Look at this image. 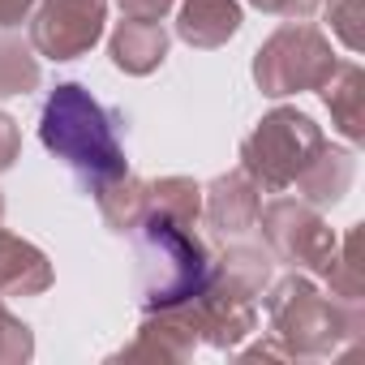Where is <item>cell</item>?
<instances>
[{"label": "cell", "mask_w": 365, "mask_h": 365, "mask_svg": "<svg viewBox=\"0 0 365 365\" xmlns=\"http://www.w3.org/2000/svg\"><path fill=\"white\" fill-rule=\"evenodd\" d=\"M258 224H262L267 245L284 262H292L301 271H314V275L327 271V262L339 245L335 232L327 228V220L309 202H297V198H275L267 211H258Z\"/></svg>", "instance_id": "cell-6"}, {"label": "cell", "mask_w": 365, "mask_h": 365, "mask_svg": "<svg viewBox=\"0 0 365 365\" xmlns=\"http://www.w3.org/2000/svg\"><path fill=\"white\" fill-rule=\"evenodd\" d=\"M327 18L348 52L365 48V0H327Z\"/></svg>", "instance_id": "cell-18"}, {"label": "cell", "mask_w": 365, "mask_h": 365, "mask_svg": "<svg viewBox=\"0 0 365 365\" xmlns=\"http://www.w3.org/2000/svg\"><path fill=\"white\" fill-rule=\"evenodd\" d=\"M52 284V262L31 241L0 228V297H39Z\"/></svg>", "instance_id": "cell-9"}, {"label": "cell", "mask_w": 365, "mask_h": 365, "mask_svg": "<svg viewBox=\"0 0 365 365\" xmlns=\"http://www.w3.org/2000/svg\"><path fill=\"white\" fill-rule=\"evenodd\" d=\"M258 211H262V198H258V185H254V176L245 168L237 172H224L211 180V190H207V224L224 237H241L250 228H258Z\"/></svg>", "instance_id": "cell-8"}, {"label": "cell", "mask_w": 365, "mask_h": 365, "mask_svg": "<svg viewBox=\"0 0 365 365\" xmlns=\"http://www.w3.org/2000/svg\"><path fill=\"white\" fill-rule=\"evenodd\" d=\"M108 18V0H39V14L31 22V43L48 61H78L86 56Z\"/></svg>", "instance_id": "cell-7"}, {"label": "cell", "mask_w": 365, "mask_h": 365, "mask_svg": "<svg viewBox=\"0 0 365 365\" xmlns=\"http://www.w3.org/2000/svg\"><path fill=\"white\" fill-rule=\"evenodd\" d=\"M39 5V0H0V31H14L31 18V9Z\"/></svg>", "instance_id": "cell-22"}, {"label": "cell", "mask_w": 365, "mask_h": 365, "mask_svg": "<svg viewBox=\"0 0 365 365\" xmlns=\"http://www.w3.org/2000/svg\"><path fill=\"white\" fill-rule=\"evenodd\" d=\"M254 5L267 14H284V18H305L318 9V0H254Z\"/></svg>", "instance_id": "cell-23"}, {"label": "cell", "mask_w": 365, "mask_h": 365, "mask_svg": "<svg viewBox=\"0 0 365 365\" xmlns=\"http://www.w3.org/2000/svg\"><path fill=\"white\" fill-rule=\"evenodd\" d=\"M35 352V339L26 331V322H18L5 305H0V365H14V361H26Z\"/></svg>", "instance_id": "cell-19"}, {"label": "cell", "mask_w": 365, "mask_h": 365, "mask_svg": "<svg viewBox=\"0 0 365 365\" xmlns=\"http://www.w3.org/2000/svg\"><path fill=\"white\" fill-rule=\"evenodd\" d=\"M95 198H99V211H103L108 228L129 237L138 228V220L150 211V180H138V176L120 172L116 180H108V185L95 190Z\"/></svg>", "instance_id": "cell-15"}, {"label": "cell", "mask_w": 365, "mask_h": 365, "mask_svg": "<svg viewBox=\"0 0 365 365\" xmlns=\"http://www.w3.org/2000/svg\"><path fill=\"white\" fill-rule=\"evenodd\" d=\"M267 314L284 356L301 361H322L361 335V301L322 297L318 284L305 275L279 279L267 297Z\"/></svg>", "instance_id": "cell-3"}, {"label": "cell", "mask_w": 365, "mask_h": 365, "mask_svg": "<svg viewBox=\"0 0 365 365\" xmlns=\"http://www.w3.org/2000/svg\"><path fill=\"white\" fill-rule=\"evenodd\" d=\"M120 14L125 18H146V22H159L168 9H172V0H116Z\"/></svg>", "instance_id": "cell-21"}, {"label": "cell", "mask_w": 365, "mask_h": 365, "mask_svg": "<svg viewBox=\"0 0 365 365\" xmlns=\"http://www.w3.org/2000/svg\"><path fill=\"white\" fill-rule=\"evenodd\" d=\"M0 220H5V198H0Z\"/></svg>", "instance_id": "cell-24"}, {"label": "cell", "mask_w": 365, "mask_h": 365, "mask_svg": "<svg viewBox=\"0 0 365 365\" xmlns=\"http://www.w3.org/2000/svg\"><path fill=\"white\" fill-rule=\"evenodd\" d=\"M198 335L190 327V318L176 309H150L146 322L138 327V339L120 352V356H159V361H185L194 352Z\"/></svg>", "instance_id": "cell-11"}, {"label": "cell", "mask_w": 365, "mask_h": 365, "mask_svg": "<svg viewBox=\"0 0 365 365\" xmlns=\"http://www.w3.org/2000/svg\"><path fill=\"white\" fill-rule=\"evenodd\" d=\"M335 52L331 43L301 22L279 26L254 56V78L262 86V95L279 99V95H297V91H318L331 73H335Z\"/></svg>", "instance_id": "cell-5"}, {"label": "cell", "mask_w": 365, "mask_h": 365, "mask_svg": "<svg viewBox=\"0 0 365 365\" xmlns=\"http://www.w3.org/2000/svg\"><path fill=\"white\" fill-rule=\"evenodd\" d=\"M39 86V61L35 48L14 39V35H0V99H14V95H31Z\"/></svg>", "instance_id": "cell-16"}, {"label": "cell", "mask_w": 365, "mask_h": 365, "mask_svg": "<svg viewBox=\"0 0 365 365\" xmlns=\"http://www.w3.org/2000/svg\"><path fill=\"white\" fill-rule=\"evenodd\" d=\"M18 150H22V133H18V120H14L9 112H0V172H5V168H14Z\"/></svg>", "instance_id": "cell-20"}, {"label": "cell", "mask_w": 365, "mask_h": 365, "mask_svg": "<svg viewBox=\"0 0 365 365\" xmlns=\"http://www.w3.org/2000/svg\"><path fill=\"white\" fill-rule=\"evenodd\" d=\"M352 172H356V168H352V155L322 142V146L314 150V159L301 168V176L292 180V185H301V198H305L309 207H331V202H339V198L348 194Z\"/></svg>", "instance_id": "cell-13"}, {"label": "cell", "mask_w": 365, "mask_h": 365, "mask_svg": "<svg viewBox=\"0 0 365 365\" xmlns=\"http://www.w3.org/2000/svg\"><path fill=\"white\" fill-rule=\"evenodd\" d=\"M112 65L133 73V78H146L163 65L168 56V31L159 22H146V18H125L116 31H112Z\"/></svg>", "instance_id": "cell-10"}, {"label": "cell", "mask_w": 365, "mask_h": 365, "mask_svg": "<svg viewBox=\"0 0 365 365\" xmlns=\"http://www.w3.org/2000/svg\"><path fill=\"white\" fill-rule=\"evenodd\" d=\"M322 129L297 112V108H275L258 120V129L241 142V168L254 176L258 190H288L301 176V168L314 159V150L322 146Z\"/></svg>", "instance_id": "cell-4"}, {"label": "cell", "mask_w": 365, "mask_h": 365, "mask_svg": "<svg viewBox=\"0 0 365 365\" xmlns=\"http://www.w3.org/2000/svg\"><path fill=\"white\" fill-rule=\"evenodd\" d=\"M318 91H322L339 133L348 142H361L365 138V73H361V65H335V73Z\"/></svg>", "instance_id": "cell-14"}, {"label": "cell", "mask_w": 365, "mask_h": 365, "mask_svg": "<svg viewBox=\"0 0 365 365\" xmlns=\"http://www.w3.org/2000/svg\"><path fill=\"white\" fill-rule=\"evenodd\" d=\"M39 138L56 159H65L86 180L91 190L108 185V180H116L125 172V150L116 142V129H112L108 112L78 82H65V86L52 91V99L43 103Z\"/></svg>", "instance_id": "cell-2"}, {"label": "cell", "mask_w": 365, "mask_h": 365, "mask_svg": "<svg viewBox=\"0 0 365 365\" xmlns=\"http://www.w3.org/2000/svg\"><path fill=\"white\" fill-rule=\"evenodd\" d=\"M133 254H138V284H142V309H176L194 301L211 279V254L194 237V224H176L159 211H146L138 220Z\"/></svg>", "instance_id": "cell-1"}, {"label": "cell", "mask_w": 365, "mask_h": 365, "mask_svg": "<svg viewBox=\"0 0 365 365\" xmlns=\"http://www.w3.org/2000/svg\"><path fill=\"white\" fill-rule=\"evenodd\" d=\"M150 211L176 220V224H198L202 215V190L190 176H163L150 180Z\"/></svg>", "instance_id": "cell-17"}, {"label": "cell", "mask_w": 365, "mask_h": 365, "mask_svg": "<svg viewBox=\"0 0 365 365\" xmlns=\"http://www.w3.org/2000/svg\"><path fill=\"white\" fill-rule=\"evenodd\" d=\"M241 31L237 0H185L176 18V35L190 48H224Z\"/></svg>", "instance_id": "cell-12"}]
</instances>
